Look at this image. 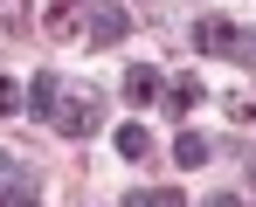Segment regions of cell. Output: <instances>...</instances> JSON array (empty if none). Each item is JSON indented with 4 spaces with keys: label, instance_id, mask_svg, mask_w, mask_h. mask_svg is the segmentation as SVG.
<instances>
[{
    "label": "cell",
    "instance_id": "obj_11",
    "mask_svg": "<svg viewBox=\"0 0 256 207\" xmlns=\"http://www.w3.org/2000/svg\"><path fill=\"white\" fill-rule=\"evenodd\" d=\"M21 97H28L21 83H7V76H0V118H14V111H21Z\"/></svg>",
    "mask_w": 256,
    "mask_h": 207
},
{
    "label": "cell",
    "instance_id": "obj_9",
    "mask_svg": "<svg viewBox=\"0 0 256 207\" xmlns=\"http://www.w3.org/2000/svg\"><path fill=\"white\" fill-rule=\"evenodd\" d=\"M201 97H208V90H201V76H180V83H166V97H160V104H166L173 118H187Z\"/></svg>",
    "mask_w": 256,
    "mask_h": 207
},
{
    "label": "cell",
    "instance_id": "obj_4",
    "mask_svg": "<svg viewBox=\"0 0 256 207\" xmlns=\"http://www.w3.org/2000/svg\"><path fill=\"white\" fill-rule=\"evenodd\" d=\"M194 48H201V55H236V28H228L222 14H201V21H194Z\"/></svg>",
    "mask_w": 256,
    "mask_h": 207
},
{
    "label": "cell",
    "instance_id": "obj_13",
    "mask_svg": "<svg viewBox=\"0 0 256 207\" xmlns=\"http://www.w3.org/2000/svg\"><path fill=\"white\" fill-rule=\"evenodd\" d=\"M236 55H242V62H256V28H250V35H236Z\"/></svg>",
    "mask_w": 256,
    "mask_h": 207
},
{
    "label": "cell",
    "instance_id": "obj_15",
    "mask_svg": "<svg viewBox=\"0 0 256 207\" xmlns=\"http://www.w3.org/2000/svg\"><path fill=\"white\" fill-rule=\"evenodd\" d=\"M62 7H97V0H62Z\"/></svg>",
    "mask_w": 256,
    "mask_h": 207
},
{
    "label": "cell",
    "instance_id": "obj_10",
    "mask_svg": "<svg viewBox=\"0 0 256 207\" xmlns=\"http://www.w3.org/2000/svg\"><path fill=\"white\" fill-rule=\"evenodd\" d=\"M125 207H187V194L180 187H152V194H132Z\"/></svg>",
    "mask_w": 256,
    "mask_h": 207
},
{
    "label": "cell",
    "instance_id": "obj_7",
    "mask_svg": "<svg viewBox=\"0 0 256 207\" xmlns=\"http://www.w3.org/2000/svg\"><path fill=\"white\" fill-rule=\"evenodd\" d=\"M208 159H214V145L201 131H180V138H173V166H180V173H194V166H208Z\"/></svg>",
    "mask_w": 256,
    "mask_h": 207
},
{
    "label": "cell",
    "instance_id": "obj_16",
    "mask_svg": "<svg viewBox=\"0 0 256 207\" xmlns=\"http://www.w3.org/2000/svg\"><path fill=\"white\" fill-rule=\"evenodd\" d=\"M250 187H256V159H250Z\"/></svg>",
    "mask_w": 256,
    "mask_h": 207
},
{
    "label": "cell",
    "instance_id": "obj_12",
    "mask_svg": "<svg viewBox=\"0 0 256 207\" xmlns=\"http://www.w3.org/2000/svg\"><path fill=\"white\" fill-rule=\"evenodd\" d=\"M0 21H14V28H21V21H28V7H21V0H0Z\"/></svg>",
    "mask_w": 256,
    "mask_h": 207
},
{
    "label": "cell",
    "instance_id": "obj_2",
    "mask_svg": "<svg viewBox=\"0 0 256 207\" xmlns=\"http://www.w3.org/2000/svg\"><path fill=\"white\" fill-rule=\"evenodd\" d=\"M125 28H132V14L118 7V0H97L84 14V41L90 48H111V41H125Z\"/></svg>",
    "mask_w": 256,
    "mask_h": 207
},
{
    "label": "cell",
    "instance_id": "obj_5",
    "mask_svg": "<svg viewBox=\"0 0 256 207\" xmlns=\"http://www.w3.org/2000/svg\"><path fill=\"white\" fill-rule=\"evenodd\" d=\"M125 97L138 104V111H146L152 97H166V76H160L152 62H132V69H125Z\"/></svg>",
    "mask_w": 256,
    "mask_h": 207
},
{
    "label": "cell",
    "instance_id": "obj_6",
    "mask_svg": "<svg viewBox=\"0 0 256 207\" xmlns=\"http://www.w3.org/2000/svg\"><path fill=\"white\" fill-rule=\"evenodd\" d=\"M28 111H35V118H56V111H62V76H56V69H42V76L28 83Z\"/></svg>",
    "mask_w": 256,
    "mask_h": 207
},
{
    "label": "cell",
    "instance_id": "obj_3",
    "mask_svg": "<svg viewBox=\"0 0 256 207\" xmlns=\"http://www.w3.org/2000/svg\"><path fill=\"white\" fill-rule=\"evenodd\" d=\"M0 207H42V180H35L21 159L0 166Z\"/></svg>",
    "mask_w": 256,
    "mask_h": 207
},
{
    "label": "cell",
    "instance_id": "obj_8",
    "mask_svg": "<svg viewBox=\"0 0 256 207\" xmlns=\"http://www.w3.org/2000/svg\"><path fill=\"white\" fill-rule=\"evenodd\" d=\"M111 145H118V159H152V131L146 124H118Z\"/></svg>",
    "mask_w": 256,
    "mask_h": 207
},
{
    "label": "cell",
    "instance_id": "obj_14",
    "mask_svg": "<svg viewBox=\"0 0 256 207\" xmlns=\"http://www.w3.org/2000/svg\"><path fill=\"white\" fill-rule=\"evenodd\" d=\"M208 207H242V201H236V194H214V201H208Z\"/></svg>",
    "mask_w": 256,
    "mask_h": 207
},
{
    "label": "cell",
    "instance_id": "obj_1",
    "mask_svg": "<svg viewBox=\"0 0 256 207\" xmlns=\"http://www.w3.org/2000/svg\"><path fill=\"white\" fill-rule=\"evenodd\" d=\"M48 124H56L62 138H90V131H104V97H97V90H90V97H62V111Z\"/></svg>",
    "mask_w": 256,
    "mask_h": 207
}]
</instances>
